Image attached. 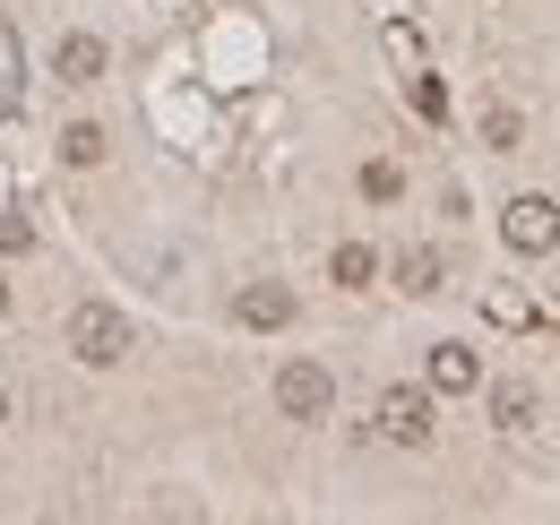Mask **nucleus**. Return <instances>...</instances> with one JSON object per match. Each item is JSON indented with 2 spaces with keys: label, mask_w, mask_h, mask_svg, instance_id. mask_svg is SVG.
Returning a JSON list of instances; mask_svg holds the SVG:
<instances>
[{
  "label": "nucleus",
  "mask_w": 560,
  "mask_h": 525,
  "mask_svg": "<svg viewBox=\"0 0 560 525\" xmlns=\"http://www.w3.org/2000/svg\"><path fill=\"white\" fill-rule=\"evenodd\" d=\"M35 250V215L26 207H0V259H26Z\"/></svg>",
  "instance_id": "ddd939ff"
},
{
  "label": "nucleus",
  "mask_w": 560,
  "mask_h": 525,
  "mask_svg": "<svg viewBox=\"0 0 560 525\" xmlns=\"http://www.w3.org/2000/svg\"><path fill=\"white\" fill-rule=\"evenodd\" d=\"M415 113H422V121H448V95H440V78H415Z\"/></svg>",
  "instance_id": "2eb2a0df"
},
{
  "label": "nucleus",
  "mask_w": 560,
  "mask_h": 525,
  "mask_svg": "<svg viewBox=\"0 0 560 525\" xmlns=\"http://www.w3.org/2000/svg\"><path fill=\"white\" fill-rule=\"evenodd\" d=\"M371 276H380V259H371L362 242H337V259H328V284H353V293H362Z\"/></svg>",
  "instance_id": "9d476101"
},
{
  "label": "nucleus",
  "mask_w": 560,
  "mask_h": 525,
  "mask_svg": "<svg viewBox=\"0 0 560 525\" xmlns=\"http://www.w3.org/2000/svg\"><path fill=\"white\" fill-rule=\"evenodd\" d=\"M0 311H9V276H0Z\"/></svg>",
  "instance_id": "f3484780"
},
{
  "label": "nucleus",
  "mask_w": 560,
  "mask_h": 525,
  "mask_svg": "<svg viewBox=\"0 0 560 525\" xmlns=\"http://www.w3.org/2000/svg\"><path fill=\"white\" fill-rule=\"evenodd\" d=\"M70 353L86 362V371L130 362V319H121V311H104V302H78V311H70Z\"/></svg>",
  "instance_id": "f257e3e1"
},
{
  "label": "nucleus",
  "mask_w": 560,
  "mask_h": 525,
  "mask_svg": "<svg viewBox=\"0 0 560 525\" xmlns=\"http://www.w3.org/2000/svg\"><path fill=\"white\" fill-rule=\"evenodd\" d=\"M0 422H9V396H0Z\"/></svg>",
  "instance_id": "a211bd4d"
},
{
  "label": "nucleus",
  "mask_w": 560,
  "mask_h": 525,
  "mask_svg": "<svg viewBox=\"0 0 560 525\" xmlns=\"http://www.w3.org/2000/svg\"><path fill=\"white\" fill-rule=\"evenodd\" d=\"M233 319H242L250 336H277V328H293V284H242Z\"/></svg>",
  "instance_id": "423d86ee"
},
{
  "label": "nucleus",
  "mask_w": 560,
  "mask_h": 525,
  "mask_svg": "<svg viewBox=\"0 0 560 525\" xmlns=\"http://www.w3.org/2000/svg\"><path fill=\"white\" fill-rule=\"evenodd\" d=\"M362 198H371V207H388V198H406V173H397L388 155H371V164H362Z\"/></svg>",
  "instance_id": "f8f14e48"
},
{
  "label": "nucleus",
  "mask_w": 560,
  "mask_h": 525,
  "mask_svg": "<svg viewBox=\"0 0 560 525\" xmlns=\"http://www.w3.org/2000/svg\"><path fill=\"white\" fill-rule=\"evenodd\" d=\"M500 242H509L517 259H544V250H560V207H552L544 190L509 198V207H500Z\"/></svg>",
  "instance_id": "f03ea898"
},
{
  "label": "nucleus",
  "mask_w": 560,
  "mask_h": 525,
  "mask_svg": "<svg viewBox=\"0 0 560 525\" xmlns=\"http://www.w3.org/2000/svg\"><path fill=\"white\" fill-rule=\"evenodd\" d=\"M380 440H397V448H431V388H380Z\"/></svg>",
  "instance_id": "20e7f679"
},
{
  "label": "nucleus",
  "mask_w": 560,
  "mask_h": 525,
  "mask_svg": "<svg viewBox=\"0 0 560 525\" xmlns=\"http://www.w3.org/2000/svg\"><path fill=\"white\" fill-rule=\"evenodd\" d=\"M328 405H337L328 362H284V371H277V413H284V422H319Z\"/></svg>",
  "instance_id": "7ed1b4c3"
},
{
  "label": "nucleus",
  "mask_w": 560,
  "mask_h": 525,
  "mask_svg": "<svg viewBox=\"0 0 560 525\" xmlns=\"http://www.w3.org/2000/svg\"><path fill=\"white\" fill-rule=\"evenodd\" d=\"M397 284H406V293H440V250H431V242L397 250Z\"/></svg>",
  "instance_id": "1a4fd4ad"
},
{
  "label": "nucleus",
  "mask_w": 560,
  "mask_h": 525,
  "mask_svg": "<svg viewBox=\"0 0 560 525\" xmlns=\"http://www.w3.org/2000/svg\"><path fill=\"white\" fill-rule=\"evenodd\" d=\"M517 138H526V121H517L509 104H491V113H483V147H500V155H509Z\"/></svg>",
  "instance_id": "4468645a"
},
{
  "label": "nucleus",
  "mask_w": 560,
  "mask_h": 525,
  "mask_svg": "<svg viewBox=\"0 0 560 525\" xmlns=\"http://www.w3.org/2000/svg\"><path fill=\"white\" fill-rule=\"evenodd\" d=\"M475 380H483V353H475V345H457V336H440V345H431V362H422V388H431V396H466Z\"/></svg>",
  "instance_id": "39448f33"
},
{
  "label": "nucleus",
  "mask_w": 560,
  "mask_h": 525,
  "mask_svg": "<svg viewBox=\"0 0 560 525\" xmlns=\"http://www.w3.org/2000/svg\"><path fill=\"white\" fill-rule=\"evenodd\" d=\"M491 319H500V328H526L535 311H526V293H491Z\"/></svg>",
  "instance_id": "dca6fc26"
},
{
  "label": "nucleus",
  "mask_w": 560,
  "mask_h": 525,
  "mask_svg": "<svg viewBox=\"0 0 560 525\" xmlns=\"http://www.w3.org/2000/svg\"><path fill=\"white\" fill-rule=\"evenodd\" d=\"M104 61H113V52H104V35H61L52 78H61V86H95V78H104Z\"/></svg>",
  "instance_id": "0eeeda50"
},
{
  "label": "nucleus",
  "mask_w": 560,
  "mask_h": 525,
  "mask_svg": "<svg viewBox=\"0 0 560 525\" xmlns=\"http://www.w3.org/2000/svg\"><path fill=\"white\" fill-rule=\"evenodd\" d=\"M61 155H70L78 173H95V164H104V130H95V121H70V130H61Z\"/></svg>",
  "instance_id": "9b49d317"
},
{
  "label": "nucleus",
  "mask_w": 560,
  "mask_h": 525,
  "mask_svg": "<svg viewBox=\"0 0 560 525\" xmlns=\"http://www.w3.org/2000/svg\"><path fill=\"white\" fill-rule=\"evenodd\" d=\"M491 422H500V431H526V422H535V388H526V380H500V388H491Z\"/></svg>",
  "instance_id": "6e6552de"
}]
</instances>
